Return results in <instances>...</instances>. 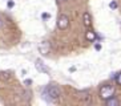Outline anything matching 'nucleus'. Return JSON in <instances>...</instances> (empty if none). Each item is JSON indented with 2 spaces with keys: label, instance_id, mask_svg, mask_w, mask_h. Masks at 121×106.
I'll return each mask as SVG.
<instances>
[{
  "label": "nucleus",
  "instance_id": "f257e3e1",
  "mask_svg": "<svg viewBox=\"0 0 121 106\" xmlns=\"http://www.w3.org/2000/svg\"><path fill=\"white\" fill-rule=\"evenodd\" d=\"M41 97H43V99H45L47 102H52L53 99L60 97V88L56 86V85H48V86H45L43 89Z\"/></svg>",
  "mask_w": 121,
  "mask_h": 106
},
{
  "label": "nucleus",
  "instance_id": "f03ea898",
  "mask_svg": "<svg viewBox=\"0 0 121 106\" xmlns=\"http://www.w3.org/2000/svg\"><path fill=\"white\" fill-rule=\"evenodd\" d=\"M113 94H114V86L113 85H104V86H101V89H100V98L104 99V101H107L108 98L113 97Z\"/></svg>",
  "mask_w": 121,
  "mask_h": 106
},
{
  "label": "nucleus",
  "instance_id": "7ed1b4c3",
  "mask_svg": "<svg viewBox=\"0 0 121 106\" xmlns=\"http://www.w3.org/2000/svg\"><path fill=\"white\" fill-rule=\"evenodd\" d=\"M68 25H69V17L64 13L59 15V17H57V28L64 31V29L68 28Z\"/></svg>",
  "mask_w": 121,
  "mask_h": 106
},
{
  "label": "nucleus",
  "instance_id": "20e7f679",
  "mask_svg": "<svg viewBox=\"0 0 121 106\" xmlns=\"http://www.w3.org/2000/svg\"><path fill=\"white\" fill-rule=\"evenodd\" d=\"M39 50L41 54H48L51 50V45H49V41H43V42H40V45H39Z\"/></svg>",
  "mask_w": 121,
  "mask_h": 106
},
{
  "label": "nucleus",
  "instance_id": "39448f33",
  "mask_svg": "<svg viewBox=\"0 0 121 106\" xmlns=\"http://www.w3.org/2000/svg\"><path fill=\"white\" fill-rule=\"evenodd\" d=\"M35 66H36V69H37V72H40V73H49V69L44 65V62L41 60H36Z\"/></svg>",
  "mask_w": 121,
  "mask_h": 106
},
{
  "label": "nucleus",
  "instance_id": "423d86ee",
  "mask_svg": "<svg viewBox=\"0 0 121 106\" xmlns=\"http://www.w3.org/2000/svg\"><path fill=\"white\" fill-rule=\"evenodd\" d=\"M76 94H77V98H80V99H86V101H88V99L91 98V95H89V92H88V90L77 92Z\"/></svg>",
  "mask_w": 121,
  "mask_h": 106
},
{
  "label": "nucleus",
  "instance_id": "0eeeda50",
  "mask_svg": "<svg viewBox=\"0 0 121 106\" xmlns=\"http://www.w3.org/2000/svg\"><path fill=\"white\" fill-rule=\"evenodd\" d=\"M82 20H84V25H85L86 28H89L91 27V15H89V12H85V13L82 15Z\"/></svg>",
  "mask_w": 121,
  "mask_h": 106
},
{
  "label": "nucleus",
  "instance_id": "6e6552de",
  "mask_svg": "<svg viewBox=\"0 0 121 106\" xmlns=\"http://www.w3.org/2000/svg\"><path fill=\"white\" fill-rule=\"evenodd\" d=\"M105 105H108V106H117V105H120V101L116 99V98H113V97H110V98H108L107 101H105Z\"/></svg>",
  "mask_w": 121,
  "mask_h": 106
},
{
  "label": "nucleus",
  "instance_id": "1a4fd4ad",
  "mask_svg": "<svg viewBox=\"0 0 121 106\" xmlns=\"http://www.w3.org/2000/svg\"><path fill=\"white\" fill-rule=\"evenodd\" d=\"M96 33H95V32L93 31H88L85 33V39L88 40V41H95V40H96Z\"/></svg>",
  "mask_w": 121,
  "mask_h": 106
},
{
  "label": "nucleus",
  "instance_id": "9d476101",
  "mask_svg": "<svg viewBox=\"0 0 121 106\" xmlns=\"http://www.w3.org/2000/svg\"><path fill=\"white\" fill-rule=\"evenodd\" d=\"M9 77H11V74L8 73V72H0V78H3V80H8Z\"/></svg>",
  "mask_w": 121,
  "mask_h": 106
},
{
  "label": "nucleus",
  "instance_id": "9b49d317",
  "mask_svg": "<svg viewBox=\"0 0 121 106\" xmlns=\"http://www.w3.org/2000/svg\"><path fill=\"white\" fill-rule=\"evenodd\" d=\"M109 8H110V9H116V8H117V3H116V1H110V3H109Z\"/></svg>",
  "mask_w": 121,
  "mask_h": 106
},
{
  "label": "nucleus",
  "instance_id": "f8f14e48",
  "mask_svg": "<svg viewBox=\"0 0 121 106\" xmlns=\"http://www.w3.org/2000/svg\"><path fill=\"white\" fill-rule=\"evenodd\" d=\"M116 82H117V85H121V73L116 74Z\"/></svg>",
  "mask_w": 121,
  "mask_h": 106
},
{
  "label": "nucleus",
  "instance_id": "ddd939ff",
  "mask_svg": "<svg viewBox=\"0 0 121 106\" xmlns=\"http://www.w3.org/2000/svg\"><path fill=\"white\" fill-rule=\"evenodd\" d=\"M13 5H15V3L12 1V0H9V1L7 3V7H8V8H13Z\"/></svg>",
  "mask_w": 121,
  "mask_h": 106
},
{
  "label": "nucleus",
  "instance_id": "4468645a",
  "mask_svg": "<svg viewBox=\"0 0 121 106\" xmlns=\"http://www.w3.org/2000/svg\"><path fill=\"white\" fill-rule=\"evenodd\" d=\"M41 17H43L44 20H47V19L51 17V15H49V13H43V15H41Z\"/></svg>",
  "mask_w": 121,
  "mask_h": 106
},
{
  "label": "nucleus",
  "instance_id": "2eb2a0df",
  "mask_svg": "<svg viewBox=\"0 0 121 106\" xmlns=\"http://www.w3.org/2000/svg\"><path fill=\"white\" fill-rule=\"evenodd\" d=\"M31 84H32V80H24V85H27V86H29Z\"/></svg>",
  "mask_w": 121,
  "mask_h": 106
},
{
  "label": "nucleus",
  "instance_id": "dca6fc26",
  "mask_svg": "<svg viewBox=\"0 0 121 106\" xmlns=\"http://www.w3.org/2000/svg\"><path fill=\"white\" fill-rule=\"evenodd\" d=\"M95 49H96L97 52H99V50H101V45H100V44H96V45H95Z\"/></svg>",
  "mask_w": 121,
  "mask_h": 106
},
{
  "label": "nucleus",
  "instance_id": "f3484780",
  "mask_svg": "<svg viewBox=\"0 0 121 106\" xmlns=\"http://www.w3.org/2000/svg\"><path fill=\"white\" fill-rule=\"evenodd\" d=\"M3 27V20H1V17H0V28Z\"/></svg>",
  "mask_w": 121,
  "mask_h": 106
},
{
  "label": "nucleus",
  "instance_id": "a211bd4d",
  "mask_svg": "<svg viewBox=\"0 0 121 106\" xmlns=\"http://www.w3.org/2000/svg\"><path fill=\"white\" fill-rule=\"evenodd\" d=\"M59 1H65V0H59Z\"/></svg>",
  "mask_w": 121,
  "mask_h": 106
}]
</instances>
